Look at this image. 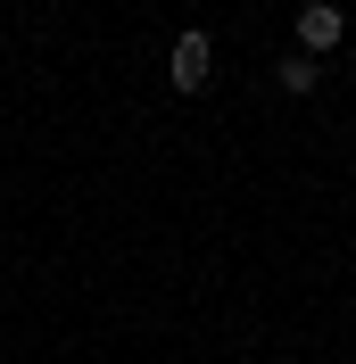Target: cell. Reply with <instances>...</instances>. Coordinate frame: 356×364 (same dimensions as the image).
Listing matches in <instances>:
<instances>
[{
  "label": "cell",
  "mask_w": 356,
  "mask_h": 364,
  "mask_svg": "<svg viewBox=\"0 0 356 364\" xmlns=\"http://www.w3.org/2000/svg\"><path fill=\"white\" fill-rule=\"evenodd\" d=\"M340 42H348V17H340L332 0H307V9H298V50L323 58V50H340Z\"/></svg>",
  "instance_id": "7a4b0ae2"
},
{
  "label": "cell",
  "mask_w": 356,
  "mask_h": 364,
  "mask_svg": "<svg viewBox=\"0 0 356 364\" xmlns=\"http://www.w3.org/2000/svg\"><path fill=\"white\" fill-rule=\"evenodd\" d=\"M348 58H356V33H348Z\"/></svg>",
  "instance_id": "277c9868"
},
{
  "label": "cell",
  "mask_w": 356,
  "mask_h": 364,
  "mask_svg": "<svg viewBox=\"0 0 356 364\" xmlns=\"http://www.w3.org/2000/svg\"><path fill=\"white\" fill-rule=\"evenodd\" d=\"M315 83H323V67H315L307 50H290V58H282V91L298 100V91H315Z\"/></svg>",
  "instance_id": "3957f363"
},
{
  "label": "cell",
  "mask_w": 356,
  "mask_h": 364,
  "mask_svg": "<svg viewBox=\"0 0 356 364\" xmlns=\"http://www.w3.org/2000/svg\"><path fill=\"white\" fill-rule=\"evenodd\" d=\"M166 75H174V91H207V75H216V42H207L199 25H191V33H174V50H166Z\"/></svg>",
  "instance_id": "6da1fadb"
}]
</instances>
